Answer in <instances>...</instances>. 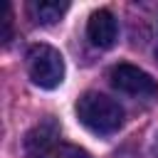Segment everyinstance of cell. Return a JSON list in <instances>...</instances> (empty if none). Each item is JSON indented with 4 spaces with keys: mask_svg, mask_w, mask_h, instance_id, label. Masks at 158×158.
<instances>
[{
    "mask_svg": "<svg viewBox=\"0 0 158 158\" xmlns=\"http://www.w3.org/2000/svg\"><path fill=\"white\" fill-rule=\"evenodd\" d=\"M77 118L91 133L111 136L123 126V109L118 106V101L99 91H86L77 101Z\"/></svg>",
    "mask_w": 158,
    "mask_h": 158,
    "instance_id": "6da1fadb",
    "label": "cell"
},
{
    "mask_svg": "<svg viewBox=\"0 0 158 158\" xmlns=\"http://www.w3.org/2000/svg\"><path fill=\"white\" fill-rule=\"evenodd\" d=\"M27 74L40 89H57L64 79V59L49 44H32L27 49Z\"/></svg>",
    "mask_w": 158,
    "mask_h": 158,
    "instance_id": "7a4b0ae2",
    "label": "cell"
},
{
    "mask_svg": "<svg viewBox=\"0 0 158 158\" xmlns=\"http://www.w3.org/2000/svg\"><path fill=\"white\" fill-rule=\"evenodd\" d=\"M109 81H111V86L116 91H121L126 96H133V99H156L158 96L156 79L148 72H143V69H138L133 64H116V67H111Z\"/></svg>",
    "mask_w": 158,
    "mask_h": 158,
    "instance_id": "3957f363",
    "label": "cell"
},
{
    "mask_svg": "<svg viewBox=\"0 0 158 158\" xmlns=\"http://www.w3.org/2000/svg\"><path fill=\"white\" fill-rule=\"evenodd\" d=\"M86 37L94 47L99 49H109L114 47L116 37H118V25H116V17L111 10H94L89 15V22H86Z\"/></svg>",
    "mask_w": 158,
    "mask_h": 158,
    "instance_id": "277c9868",
    "label": "cell"
},
{
    "mask_svg": "<svg viewBox=\"0 0 158 158\" xmlns=\"http://www.w3.org/2000/svg\"><path fill=\"white\" fill-rule=\"evenodd\" d=\"M57 136H59L57 123H54L52 118L42 121V123L35 126V128L27 133V138H25V151H27V156H30V158H40L47 148H52V146L57 143Z\"/></svg>",
    "mask_w": 158,
    "mask_h": 158,
    "instance_id": "5b68a950",
    "label": "cell"
},
{
    "mask_svg": "<svg viewBox=\"0 0 158 158\" xmlns=\"http://www.w3.org/2000/svg\"><path fill=\"white\" fill-rule=\"evenodd\" d=\"M69 10V2L59 0H32L30 2V15L40 25H54L62 20V15Z\"/></svg>",
    "mask_w": 158,
    "mask_h": 158,
    "instance_id": "8992f818",
    "label": "cell"
},
{
    "mask_svg": "<svg viewBox=\"0 0 158 158\" xmlns=\"http://www.w3.org/2000/svg\"><path fill=\"white\" fill-rule=\"evenodd\" d=\"M40 158H89V153L84 151V148H79V146H74V143H62V141H57L52 148H47Z\"/></svg>",
    "mask_w": 158,
    "mask_h": 158,
    "instance_id": "52a82bcc",
    "label": "cell"
},
{
    "mask_svg": "<svg viewBox=\"0 0 158 158\" xmlns=\"http://www.w3.org/2000/svg\"><path fill=\"white\" fill-rule=\"evenodd\" d=\"M0 25H2V30H0V42L7 44V42L12 40V7H10V2H5V7H2V20H0Z\"/></svg>",
    "mask_w": 158,
    "mask_h": 158,
    "instance_id": "ba28073f",
    "label": "cell"
},
{
    "mask_svg": "<svg viewBox=\"0 0 158 158\" xmlns=\"http://www.w3.org/2000/svg\"><path fill=\"white\" fill-rule=\"evenodd\" d=\"M156 59H158V44H156Z\"/></svg>",
    "mask_w": 158,
    "mask_h": 158,
    "instance_id": "9c48e42d",
    "label": "cell"
},
{
    "mask_svg": "<svg viewBox=\"0 0 158 158\" xmlns=\"http://www.w3.org/2000/svg\"><path fill=\"white\" fill-rule=\"evenodd\" d=\"M156 158H158V143H156Z\"/></svg>",
    "mask_w": 158,
    "mask_h": 158,
    "instance_id": "30bf717a",
    "label": "cell"
}]
</instances>
